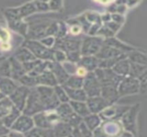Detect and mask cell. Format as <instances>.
I'll return each instance as SVG.
<instances>
[{
    "mask_svg": "<svg viewBox=\"0 0 147 137\" xmlns=\"http://www.w3.org/2000/svg\"><path fill=\"white\" fill-rule=\"evenodd\" d=\"M102 41L99 38H88L82 46V54L85 57L96 54L102 46Z\"/></svg>",
    "mask_w": 147,
    "mask_h": 137,
    "instance_id": "obj_11",
    "label": "cell"
},
{
    "mask_svg": "<svg viewBox=\"0 0 147 137\" xmlns=\"http://www.w3.org/2000/svg\"><path fill=\"white\" fill-rule=\"evenodd\" d=\"M54 57H56V59H57L58 62H61V61H64V60L65 59V53L62 52L61 51H56L55 54H54Z\"/></svg>",
    "mask_w": 147,
    "mask_h": 137,
    "instance_id": "obj_46",
    "label": "cell"
},
{
    "mask_svg": "<svg viewBox=\"0 0 147 137\" xmlns=\"http://www.w3.org/2000/svg\"><path fill=\"white\" fill-rule=\"evenodd\" d=\"M68 59L71 62H78L79 60V53L77 51H71L68 53Z\"/></svg>",
    "mask_w": 147,
    "mask_h": 137,
    "instance_id": "obj_43",
    "label": "cell"
},
{
    "mask_svg": "<svg viewBox=\"0 0 147 137\" xmlns=\"http://www.w3.org/2000/svg\"><path fill=\"white\" fill-rule=\"evenodd\" d=\"M13 107L14 106L8 97H4L3 99H2L0 100V119L6 117L10 112Z\"/></svg>",
    "mask_w": 147,
    "mask_h": 137,
    "instance_id": "obj_32",
    "label": "cell"
},
{
    "mask_svg": "<svg viewBox=\"0 0 147 137\" xmlns=\"http://www.w3.org/2000/svg\"><path fill=\"white\" fill-rule=\"evenodd\" d=\"M45 112L44 106L42 105V102L40 99V96L34 88L30 89L29 94L28 95L25 106L22 110V114L28 116V117H33L34 115Z\"/></svg>",
    "mask_w": 147,
    "mask_h": 137,
    "instance_id": "obj_2",
    "label": "cell"
},
{
    "mask_svg": "<svg viewBox=\"0 0 147 137\" xmlns=\"http://www.w3.org/2000/svg\"><path fill=\"white\" fill-rule=\"evenodd\" d=\"M72 127L64 121H59L52 128L54 137H68L72 131Z\"/></svg>",
    "mask_w": 147,
    "mask_h": 137,
    "instance_id": "obj_17",
    "label": "cell"
},
{
    "mask_svg": "<svg viewBox=\"0 0 147 137\" xmlns=\"http://www.w3.org/2000/svg\"><path fill=\"white\" fill-rule=\"evenodd\" d=\"M1 137H8V136H1Z\"/></svg>",
    "mask_w": 147,
    "mask_h": 137,
    "instance_id": "obj_58",
    "label": "cell"
},
{
    "mask_svg": "<svg viewBox=\"0 0 147 137\" xmlns=\"http://www.w3.org/2000/svg\"><path fill=\"white\" fill-rule=\"evenodd\" d=\"M53 91H54V94H55L57 99L59 100V103H68L70 101L64 88L61 85L55 86L53 88Z\"/></svg>",
    "mask_w": 147,
    "mask_h": 137,
    "instance_id": "obj_35",
    "label": "cell"
},
{
    "mask_svg": "<svg viewBox=\"0 0 147 137\" xmlns=\"http://www.w3.org/2000/svg\"><path fill=\"white\" fill-rule=\"evenodd\" d=\"M0 77H10V63L9 61H4L0 65Z\"/></svg>",
    "mask_w": 147,
    "mask_h": 137,
    "instance_id": "obj_39",
    "label": "cell"
},
{
    "mask_svg": "<svg viewBox=\"0 0 147 137\" xmlns=\"http://www.w3.org/2000/svg\"><path fill=\"white\" fill-rule=\"evenodd\" d=\"M18 87V85L11 79L0 77V93L4 96H9Z\"/></svg>",
    "mask_w": 147,
    "mask_h": 137,
    "instance_id": "obj_16",
    "label": "cell"
},
{
    "mask_svg": "<svg viewBox=\"0 0 147 137\" xmlns=\"http://www.w3.org/2000/svg\"><path fill=\"white\" fill-rule=\"evenodd\" d=\"M32 119H33V122H34V125L36 128L52 129V125H51V124L49 123V121L47 119L46 112H40V113H37V114L34 115Z\"/></svg>",
    "mask_w": 147,
    "mask_h": 137,
    "instance_id": "obj_21",
    "label": "cell"
},
{
    "mask_svg": "<svg viewBox=\"0 0 147 137\" xmlns=\"http://www.w3.org/2000/svg\"><path fill=\"white\" fill-rule=\"evenodd\" d=\"M129 69H130V63L128 60H125V59H121L119 62H117L113 68L111 69L115 74L122 76V77H126L127 76H128L129 73Z\"/></svg>",
    "mask_w": 147,
    "mask_h": 137,
    "instance_id": "obj_24",
    "label": "cell"
},
{
    "mask_svg": "<svg viewBox=\"0 0 147 137\" xmlns=\"http://www.w3.org/2000/svg\"><path fill=\"white\" fill-rule=\"evenodd\" d=\"M56 114L59 117V118L61 119V121L65 122L73 113V111L68 103H60L58 107L54 110Z\"/></svg>",
    "mask_w": 147,
    "mask_h": 137,
    "instance_id": "obj_23",
    "label": "cell"
},
{
    "mask_svg": "<svg viewBox=\"0 0 147 137\" xmlns=\"http://www.w3.org/2000/svg\"><path fill=\"white\" fill-rule=\"evenodd\" d=\"M104 45H108L109 47H112L114 49H116V50H119L121 49V50H124V51H132L133 49L125 45L124 44H122L121 42L118 41L117 39H113V38H110V39H108L107 40H105L104 42Z\"/></svg>",
    "mask_w": 147,
    "mask_h": 137,
    "instance_id": "obj_34",
    "label": "cell"
},
{
    "mask_svg": "<svg viewBox=\"0 0 147 137\" xmlns=\"http://www.w3.org/2000/svg\"><path fill=\"white\" fill-rule=\"evenodd\" d=\"M112 18H113L115 21H117V22H119V21H120V20H121V21H122V20H123L122 16H121V15H114L112 16Z\"/></svg>",
    "mask_w": 147,
    "mask_h": 137,
    "instance_id": "obj_55",
    "label": "cell"
},
{
    "mask_svg": "<svg viewBox=\"0 0 147 137\" xmlns=\"http://www.w3.org/2000/svg\"><path fill=\"white\" fill-rule=\"evenodd\" d=\"M9 129L5 127L3 124H0V137L3 136H7L9 132Z\"/></svg>",
    "mask_w": 147,
    "mask_h": 137,
    "instance_id": "obj_49",
    "label": "cell"
},
{
    "mask_svg": "<svg viewBox=\"0 0 147 137\" xmlns=\"http://www.w3.org/2000/svg\"><path fill=\"white\" fill-rule=\"evenodd\" d=\"M54 43V39L52 38V37H48V38H46V39H43L41 40V43L43 45H47L48 47H50L51 45H53V44Z\"/></svg>",
    "mask_w": 147,
    "mask_h": 137,
    "instance_id": "obj_45",
    "label": "cell"
},
{
    "mask_svg": "<svg viewBox=\"0 0 147 137\" xmlns=\"http://www.w3.org/2000/svg\"><path fill=\"white\" fill-rule=\"evenodd\" d=\"M129 60L131 63L146 65V57L145 54L140 53L139 51H134L129 55Z\"/></svg>",
    "mask_w": 147,
    "mask_h": 137,
    "instance_id": "obj_36",
    "label": "cell"
},
{
    "mask_svg": "<svg viewBox=\"0 0 147 137\" xmlns=\"http://www.w3.org/2000/svg\"><path fill=\"white\" fill-rule=\"evenodd\" d=\"M71 33H73L74 35L78 34V33L80 32V27H78V26H74V27H72L71 28Z\"/></svg>",
    "mask_w": 147,
    "mask_h": 137,
    "instance_id": "obj_54",
    "label": "cell"
},
{
    "mask_svg": "<svg viewBox=\"0 0 147 137\" xmlns=\"http://www.w3.org/2000/svg\"><path fill=\"white\" fill-rule=\"evenodd\" d=\"M34 127V122L32 119V117L26 116L24 114H21L18 118L16 120V122L12 124L10 127V130H14L22 134H25L31 130Z\"/></svg>",
    "mask_w": 147,
    "mask_h": 137,
    "instance_id": "obj_9",
    "label": "cell"
},
{
    "mask_svg": "<svg viewBox=\"0 0 147 137\" xmlns=\"http://www.w3.org/2000/svg\"><path fill=\"white\" fill-rule=\"evenodd\" d=\"M117 92H118L119 98L127 95H133V94H139L140 92L139 80L130 76L124 77L117 87Z\"/></svg>",
    "mask_w": 147,
    "mask_h": 137,
    "instance_id": "obj_4",
    "label": "cell"
},
{
    "mask_svg": "<svg viewBox=\"0 0 147 137\" xmlns=\"http://www.w3.org/2000/svg\"><path fill=\"white\" fill-rule=\"evenodd\" d=\"M118 137H136V136L133 135L132 133H130V132H128V131L123 130L122 133H121Z\"/></svg>",
    "mask_w": 147,
    "mask_h": 137,
    "instance_id": "obj_53",
    "label": "cell"
},
{
    "mask_svg": "<svg viewBox=\"0 0 147 137\" xmlns=\"http://www.w3.org/2000/svg\"><path fill=\"white\" fill-rule=\"evenodd\" d=\"M100 127L107 137H118L124 130L119 120H106L102 122Z\"/></svg>",
    "mask_w": 147,
    "mask_h": 137,
    "instance_id": "obj_10",
    "label": "cell"
},
{
    "mask_svg": "<svg viewBox=\"0 0 147 137\" xmlns=\"http://www.w3.org/2000/svg\"><path fill=\"white\" fill-rule=\"evenodd\" d=\"M10 63V77H12L14 80L18 81L22 76H23L26 72L22 67V64L18 62L16 58L12 57L9 60Z\"/></svg>",
    "mask_w": 147,
    "mask_h": 137,
    "instance_id": "obj_20",
    "label": "cell"
},
{
    "mask_svg": "<svg viewBox=\"0 0 147 137\" xmlns=\"http://www.w3.org/2000/svg\"><path fill=\"white\" fill-rule=\"evenodd\" d=\"M4 97H6V96H4V95H3V94H2V93H0V100H1L2 99H3Z\"/></svg>",
    "mask_w": 147,
    "mask_h": 137,
    "instance_id": "obj_56",
    "label": "cell"
},
{
    "mask_svg": "<svg viewBox=\"0 0 147 137\" xmlns=\"http://www.w3.org/2000/svg\"><path fill=\"white\" fill-rule=\"evenodd\" d=\"M18 82L22 84L21 86H24V87H27L28 88H34L36 87V80H35V77H32L28 75H24L23 76H22Z\"/></svg>",
    "mask_w": 147,
    "mask_h": 137,
    "instance_id": "obj_37",
    "label": "cell"
},
{
    "mask_svg": "<svg viewBox=\"0 0 147 137\" xmlns=\"http://www.w3.org/2000/svg\"><path fill=\"white\" fill-rule=\"evenodd\" d=\"M7 136H8V137H24L23 134L14 131V130H9V132Z\"/></svg>",
    "mask_w": 147,
    "mask_h": 137,
    "instance_id": "obj_52",
    "label": "cell"
},
{
    "mask_svg": "<svg viewBox=\"0 0 147 137\" xmlns=\"http://www.w3.org/2000/svg\"><path fill=\"white\" fill-rule=\"evenodd\" d=\"M29 91H30V88L27 87L18 86L16 89L9 96H8V98L11 101L13 106L21 112H22L25 106V103H26L28 95L29 94Z\"/></svg>",
    "mask_w": 147,
    "mask_h": 137,
    "instance_id": "obj_6",
    "label": "cell"
},
{
    "mask_svg": "<svg viewBox=\"0 0 147 137\" xmlns=\"http://www.w3.org/2000/svg\"><path fill=\"white\" fill-rule=\"evenodd\" d=\"M145 73H146V65L130 63V69H129V73H128V76L130 77L139 79Z\"/></svg>",
    "mask_w": 147,
    "mask_h": 137,
    "instance_id": "obj_29",
    "label": "cell"
},
{
    "mask_svg": "<svg viewBox=\"0 0 147 137\" xmlns=\"http://www.w3.org/2000/svg\"><path fill=\"white\" fill-rule=\"evenodd\" d=\"M35 89L42 102L45 112L54 111L60 104L54 94L53 88L45 87V86H36Z\"/></svg>",
    "mask_w": 147,
    "mask_h": 137,
    "instance_id": "obj_1",
    "label": "cell"
},
{
    "mask_svg": "<svg viewBox=\"0 0 147 137\" xmlns=\"http://www.w3.org/2000/svg\"><path fill=\"white\" fill-rule=\"evenodd\" d=\"M17 9H18V14L20 15V17H22V16H26V15L34 12L36 10V8L34 5V3H27L24 6H22V8Z\"/></svg>",
    "mask_w": 147,
    "mask_h": 137,
    "instance_id": "obj_38",
    "label": "cell"
},
{
    "mask_svg": "<svg viewBox=\"0 0 147 137\" xmlns=\"http://www.w3.org/2000/svg\"><path fill=\"white\" fill-rule=\"evenodd\" d=\"M107 102L108 104L113 105L118 99V92H117V88L114 86H109V85H105V86H101V95Z\"/></svg>",
    "mask_w": 147,
    "mask_h": 137,
    "instance_id": "obj_15",
    "label": "cell"
},
{
    "mask_svg": "<svg viewBox=\"0 0 147 137\" xmlns=\"http://www.w3.org/2000/svg\"><path fill=\"white\" fill-rule=\"evenodd\" d=\"M83 82H84V78L82 77H79L78 76H70L67 81L62 86H65L69 88L79 89L83 88Z\"/></svg>",
    "mask_w": 147,
    "mask_h": 137,
    "instance_id": "obj_31",
    "label": "cell"
},
{
    "mask_svg": "<svg viewBox=\"0 0 147 137\" xmlns=\"http://www.w3.org/2000/svg\"><path fill=\"white\" fill-rule=\"evenodd\" d=\"M83 122L85 124V125L91 130L93 131L94 130H96L97 127H99L102 122V118H100V116L98 114H92L90 113L88 116L84 117L83 118Z\"/></svg>",
    "mask_w": 147,
    "mask_h": 137,
    "instance_id": "obj_25",
    "label": "cell"
},
{
    "mask_svg": "<svg viewBox=\"0 0 147 137\" xmlns=\"http://www.w3.org/2000/svg\"><path fill=\"white\" fill-rule=\"evenodd\" d=\"M76 73H77L76 76H78L79 77H82V78H84L86 76V75L88 74L87 70L83 67H78V69H76Z\"/></svg>",
    "mask_w": 147,
    "mask_h": 137,
    "instance_id": "obj_44",
    "label": "cell"
},
{
    "mask_svg": "<svg viewBox=\"0 0 147 137\" xmlns=\"http://www.w3.org/2000/svg\"><path fill=\"white\" fill-rule=\"evenodd\" d=\"M49 66H50V71L55 76L58 84L61 86L64 85L70 76L65 72L63 66L58 62H53L49 64Z\"/></svg>",
    "mask_w": 147,
    "mask_h": 137,
    "instance_id": "obj_14",
    "label": "cell"
},
{
    "mask_svg": "<svg viewBox=\"0 0 147 137\" xmlns=\"http://www.w3.org/2000/svg\"><path fill=\"white\" fill-rule=\"evenodd\" d=\"M58 28H59V25L57 23H53L49 27L47 28L46 31V35H52V34H55L58 32Z\"/></svg>",
    "mask_w": 147,
    "mask_h": 137,
    "instance_id": "obj_42",
    "label": "cell"
},
{
    "mask_svg": "<svg viewBox=\"0 0 147 137\" xmlns=\"http://www.w3.org/2000/svg\"><path fill=\"white\" fill-rule=\"evenodd\" d=\"M83 122V118L79 117L78 115H77L76 113H72L71 116L65 121V123H67L68 124H70L72 128H77L81 123Z\"/></svg>",
    "mask_w": 147,
    "mask_h": 137,
    "instance_id": "obj_40",
    "label": "cell"
},
{
    "mask_svg": "<svg viewBox=\"0 0 147 137\" xmlns=\"http://www.w3.org/2000/svg\"><path fill=\"white\" fill-rule=\"evenodd\" d=\"M85 103L90 111V113H92V114H99L107 106H109L108 102L102 96L88 98Z\"/></svg>",
    "mask_w": 147,
    "mask_h": 137,
    "instance_id": "obj_12",
    "label": "cell"
},
{
    "mask_svg": "<svg viewBox=\"0 0 147 137\" xmlns=\"http://www.w3.org/2000/svg\"><path fill=\"white\" fill-rule=\"evenodd\" d=\"M57 34L59 37H62L65 34V27L64 26L63 23H60V27L58 28V32H57Z\"/></svg>",
    "mask_w": 147,
    "mask_h": 137,
    "instance_id": "obj_50",
    "label": "cell"
},
{
    "mask_svg": "<svg viewBox=\"0 0 147 137\" xmlns=\"http://www.w3.org/2000/svg\"><path fill=\"white\" fill-rule=\"evenodd\" d=\"M16 59L20 63H27L35 59V57L27 48H22L16 53Z\"/></svg>",
    "mask_w": 147,
    "mask_h": 137,
    "instance_id": "obj_30",
    "label": "cell"
},
{
    "mask_svg": "<svg viewBox=\"0 0 147 137\" xmlns=\"http://www.w3.org/2000/svg\"><path fill=\"white\" fill-rule=\"evenodd\" d=\"M26 46L35 57L42 59H53V54L52 51L46 48L40 43H38L36 41H28Z\"/></svg>",
    "mask_w": 147,
    "mask_h": 137,
    "instance_id": "obj_8",
    "label": "cell"
},
{
    "mask_svg": "<svg viewBox=\"0 0 147 137\" xmlns=\"http://www.w3.org/2000/svg\"><path fill=\"white\" fill-rule=\"evenodd\" d=\"M22 114V112L17 110L15 106L12 108V110L10 111V112L6 116L4 117L3 118L1 119L2 121V124L3 125H4L5 127L10 129V127L12 126V124L16 122V120L18 118V117Z\"/></svg>",
    "mask_w": 147,
    "mask_h": 137,
    "instance_id": "obj_28",
    "label": "cell"
},
{
    "mask_svg": "<svg viewBox=\"0 0 147 137\" xmlns=\"http://www.w3.org/2000/svg\"><path fill=\"white\" fill-rule=\"evenodd\" d=\"M59 47H60L63 51H76L79 46V42L76 40H65L60 42L59 45H57Z\"/></svg>",
    "mask_w": 147,
    "mask_h": 137,
    "instance_id": "obj_33",
    "label": "cell"
},
{
    "mask_svg": "<svg viewBox=\"0 0 147 137\" xmlns=\"http://www.w3.org/2000/svg\"><path fill=\"white\" fill-rule=\"evenodd\" d=\"M88 98L101 95V85L94 72H89L84 78L83 88Z\"/></svg>",
    "mask_w": 147,
    "mask_h": 137,
    "instance_id": "obj_5",
    "label": "cell"
},
{
    "mask_svg": "<svg viewBox=\"0 0 147 137\" xmlns=\"http://www.w3.org/2000/svg\"><path fill=\"white\" fill-rule=\"evenodd\" d=\"M24 137H54L52 129H40L34 127L31 130L24 134Z\"/></svg>",
    "mask_w": 147,
    "mask_h": 137,
    "instance_id": "obj_26",
    "label": "cell"
},
{
    "mask_svg": "<svg viewBox=\"0 0 147 137\" xmlns=\"http://www.w3.org/2000/svg\"><path fill=\"white\" fill-rule=\"evenodd\" d=\"M121 55H123V54L121 53V51L114 49L112 47H109V46L104 45L102 47L100 48V50L96 53V57L105 60V59L116 57H119V56H121Z\"/></svg>",
    "mask_w": 147,
    "mask_h": 137,
    "instance_id": "obj_19",
    "label": "cell"
},
{
    "mask_svg": "<svg viewBox=\"0 0 147 137\" xmlns=\"http://www.w3.org/2000/svg\"><path fill=\"white\" fill-rule=\"evenodd\" d=\"M78 129L83 137H92V131L85 125V124L84 122H82L78 126Z\"/></svg>",
    "mask_w": 147,
    "mask_h": 137,
    "instance_id": "obj_41",
    "label": "cell"
},
{
    "mask_svg": "<svg viewBox=\"0 0 147 137\" xmlns=\"http://www.w3.org/2000/svg\"><path fill=\"white\" fill-rule=\"evenodd\" d=\"M68 137H83V136H82L81 133L79 132V130H78V127H77V128H73V129H72L71 133L68 136Z\"/></svg>",
    "mask_w": 147,
    "mask_h": 137,
    "instance_id": "obj_51",
    "label": "cell"
},
{
    "mask_svg": "<svg viewBox=\"0 0 147 137\" xmlns=\"http://www.w3.org/2000/svg\"><path fill=\"white\" fill-rule=\"evenodd\" d=\"M35 80H36V86L54 88L55 86L59 85L53 74L50 70H44L37 77H35Z\"/></svg>",
    "mask_w": 147,
    "mask_h": 137,
    "instance_id": "obj_13",
    "label": "cell"
},
{
    "mask_svg": "<svg viewBox=\"0 0 147 137\" xmlns=\"http://www.w3.org/2000/svg\"><path fill=\"white\" fill-rule=\"evenodd\" d=\"M61 5V2H58V1H52L49 3V9H57L60 7Z\"/></svg>",
    "mask_w": 147,
    "mask_h": 137,
    "instance_id": "obj_48",
    "label": "cell"
},
{
    "mask_svg": "<svg viewBox=\"0 0 147 137\" xmlns=\"http://www.w3.org/2000/svg\"><path fill=\"white\" fill-rule=\"evenodd\" d=\"M35 3H36V5H37L36 9H40V10H47V9H49V7H48V5H47V3L36 2Z\"/></svg>",
    "mask_w": 147,
    "mask_h": 137,
    "instance_id": "obj_47",
    "label": "cell"
},
{
    "mask_svg": "<svg viewBox=\"0 0 147 137\" xmlns=\"http://www.w3.org/2000/svg\"><path fill=\"white\" fill-rule=\"evenodd\" d=\"M98 63L99 61L96 57H90V56L84 57L80 61L81 67L84 68L86 70H89L90 72L98 68Z\"/></svg>",
    "mask_w": 147,
    "mask_h": 137,
    "instance_id": "obj_27",
    "label": "cell"
},
{
    "mask_svg": "<svg viewBox=\"0 0 147 137\" xmlns=\"http://www.w3.org/2000/svg\"><path fill=\"white\" fill-rule=\"evenodd\" d=\"M129 106H114L110 105L107 106L102 112H101L98 115L102 118V121L106 120H119L121 118L123 114L128 110Z\"/></svg>",
    "mask_w": 147,
    "mask_h": 137,
    "instance_id": "obj_7",
    "label": "cell"
},
{
    "mask_svg": "<svg viewBox=\"0 0 147 137\" xmlns=\"http://www.w3.org/2000/svg\"><path fill=\"white\" fill-rule=\"evenodd\" d=\"M0 124H2V121H1V119H0Z\"/></svg>",
    "mask_w": 147,
    "mask_h": 137,
    "instance_id": "obj_57",
    "label": "cell"
},
{
    "mask_svg": "<svg viewBox=\"0 0 147 137\" xmlns=\"http://www.w3.org/2000/svg\"><path fill=\"white\" fill-rule=\"evenodd\" d=\"M69 104L73 111L74 113L78 115L81 118H84L90 114V111L87 107V105L85 102H80V101H69Z\"/></svg>",
    "mask_w": 147,
    "mask_h": 137,
    "instance_id": "obj_22",
    "label": "cell"
},
{
    "mask_svg": "<svg viewBox=\"0 0 147 137\" xmlns=\"http://www.w3.org/2000/svg\"><path fill=\"white\" fill-rule=\"evenodd\" d=\"M69 98V100L71 101H80V102H85L86 100L88 99L85 92L84 91L83 88L79 89H73V88H69L65 86H62Z\"/></svg>",
    "mask_w": 147,
    "mask_h": 137,
    "instance_id": "obj_18",
    "label": "cell"
},
{
    "mask_svg": "<svg viewBox=\"0 0 147 137\" xmlns=\"http://www.w3.org/2000/svg\"><path fill=\"white\" fill-rule=\"evenodd\" d=\"M140 106L136 104L128 108V110L121 117V125L123 130L137 136V118L140 113Z\"/></svg>",
    "mask_w": 147,
    "mask_h": 137,
    "instance_id": "obj_3",
    "label": "cell"
}]
</instances>
